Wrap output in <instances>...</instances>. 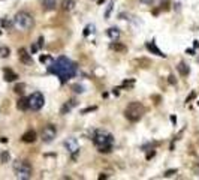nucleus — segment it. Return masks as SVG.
I'll return each instance as SVG.
<instances>
[{
  "label": "nucleus",
  "mask_w": 199,
  "mask_h": 180,
  "mask_svg": "<svg viewBox=\"0 0 199 180\" xmlns=\"http://www.w3.org/2000/svg\"><path fill=\"white\" fill-rule=\"evenodd\" d=\"M40 62L42 63H47V62H53V59L50 56H40Z\"/></svg>",
  "instance_id": "25"
},
{
  "label": "nucleus",
  "mask_w": 199,
  "mask_h": 180,
  "mask_svg": "<svg viewBox=\"0 0 199 180\" xmlns=\"http://www.w3.org/2000/svg\"><path fill=\"white\" fill-rule=\"evenodd\" d=\"M169 83H171V84H175V83H177V80H174V77L171 75V77H169Z\"/></svg>",
  "instance_id": "30"
},
{
  "label": "nucleus",
  "mask_w": 199,
  "mask_h": 180,
  "mask_svg": "<svg viewBox=\"0 0 199 180\" xmlns=\"http://www.w3.org/2000/svg\"><path fill=\"white\" fill-rule=\"evenodd\" d=\"M177 69H178L180 75H183V77H187V75H189V72H190V68H189L184 62H180V63H178V66H177Z\"/></svg>",
  "instance_id": "14"
},
{
  "label": "nucleus",
  "mask_w": 199,
  "mask_h": 180,
  "mask_svg": "<svg viewBox=\"0 0 199 180\" xmlns=\"http://www.w3.org/2000/svg\"><path fill=\"white\" fill-rule=\"evenodd\" d=\"M27 99H29V108L33 111H39L43 107V104H45V98H43V95L40 92H33Z\"/></svg>",
  "instance_id": "6"
},
{
  "label": "nucleus",
  "mask_w": 199,
  "mask_h": 180,
  "mask_svg": "<svg viewBox=\"0 0 199 180\" xmlns=\"http://www.w3.org/2000/svg\"><path fill=\"white\" fill-rule=\"evenodd\" d=\"M154 0H141V3H145V5H151Z\"/></svg>",
  "instance_id": "28"
},
{
  "label": "nucleus",
  "mask_w": 199,
  "mask_h": 180,
  "mask_svg": "<svg viewBox=\"0 0 199 180\" xmlns=\"http://www.w3.org/2000/svg\"><path fill=\"white\" fill-rule=\"evenodd\" d=\"M14 24H15L17 29L27 32V30H30V29L35 26V20H33V17H32L29 12L19 11V12H17V15L14 17Z\"/></svg>",
  "instance_id": "3"
},
{
  "label": "nucleus",
  "mask_w": 199,
  "mask_h": 180,
  "mask_svg": "<svg viewBox=\"0 0 199 180\" xmlns=\"http://www.w3.org/2000/svg\"><path fill=\"white\" fill-rule=\"evenodd\" d=\"M36 138H37V135H36V131H33V129L26 131L23 134V137H21V140H23L24 143H35Z\"/></svg>",
  "instance_id": "10"
},
{
  "label": "nucleus",
  "mask_w": 199,
  "mask_h": 180,
  "mask_svg": "<svg viewBox=\"0 0 199 180\" xmlns=\"http://www.w3.org/2000/svg\"><path fill=\"white\" fill-rule=\"evenodd\" d=\"M147 50H148L150 53H153V54L159 56V57H166V54H163V53L156 47V42H154V41H151V42H148V44H147Z\"/></svg>",
  "instance_id": "12"
},
{
  "label": "nucleus",
  "mask_w": 199,
  "mask_h": 180,
  "mask_svg": "<svg viewBox=\"0 0 199 180\" xmlns=\"http://www.w3.org/2000/svg\"><path fill=\"white\" fill-rule=\"evenodd\" d=\"M106 177H108L106 174H100V176H99V179H106Z\"/></svg>",
  "instance_id": "32"
},
{
  "label": "nucleus",
  "mask_w": 199,
  "mask_h": 180,
  "mask_svg": "<svg viewBox=\"0 0 199 180\" xmlns=\"http://www.w3.org/2000/svg\"><path fill=\"white\" fill-rule=\"evenodd\" d=\"M64 146H66V149H68L69 153H72V158L75 159L76 155L79 153V146H78L76 138H68V140L64 141Z\"/></svg>",
  "instance_id": "8"
},
{
  "label": "nucleus",
  "mask_w": 199,
  "mask_h": 180,
  "mask_svg": "<svg viewBox=\"0 0 199 180\" xmlns=\"http://www.w3.org/2000/svg\"><path fill=\"white\" fill-rule=\"evenodd\" d=\"M56 6H57L56 0H43L42 2V8L45 11H53V9H56Z\"/></svg>",
  "instance_id": "17"
},
{
  "label": "nucleus",
  "mask_w": 199,
  "mask_h": 180,
  "mask_svg": "<svg viewBox=\"0 0 199 180\" xmlns=\"http://www.w3.org/2000/svg\"><path fill=\"white\" fill-rule=\"evenodd\" d=\"M111 48H112L114 51H117V53H126V51H127V47H126V45H123L121 42H117V41H114V42L111 44Z\"/></svg>",
  "instance_id": "16"
},
{
  "label": "nucleus",
  "mask_w": 199,
  "mask_h": 180,
  "mask_svg": "<svg viewBox=\"0 0 199 180\" xmlns=\"http://www.w3.org/2000/svg\"><path fill=\"white\" fill-rule=\"evenodd\" d=\"M193 98H195V92H193V93H192V95H190V96H189L187 99H186V102H190V101H192Z\"/></svg>",
  "instance_id": "29"
},
{
  "label": "nucleus",
  "mask_w": 199,
  "mask_h": 180,
  "mask_svg": "<svg viewBox=\"0 0 199 180\" xmlns=\"http://www.w3.org/2000/svg\"><path fill=\"white\" fill-rule=\"evenodd\" d=\"M145 114V107L141 102H130L126 110H124V116L127 120L130 122H138L142 119V116Z\"/></svg>",
  "instance_id": "4"
},
{
  "label": "nucleus",
  "mask_w": 199,
  "mask_h": 180,
  "mask_svg": "<svg viewBox=\"0 0 199 180\" xmlns=\"http://www.w3.org/2000/svg\"><path fill=\"white\" fill-rule=\"evenodd\" d=\"M37 48H39L37 45H33V47H32V53H36V51H37Z\"/></svg>",
  "instance_id": "31"
},
{
  "label": "nucleus",
  "mask_w": 199,
  "mask_h": 180,
  "mask_svg": "<svg viewBox=\"0 0 199 180\" xmlns=\"http://www.w3.org/2000/svg\"><path fill=\"white\" fill-rule=\"evenodd\" d=\"M9 159H11V156H9V153H8V152H3L2 155H0V161H2L3 164H6Z\"/></svg>",
  "instance_id": "22"
},
{
  "label": "nucleus",
  "mask_w": 199,
  "mask_h": 180,
  "mask_svg": "<svg viewBox=\"0 0 199 180\" xmlns=\"http://www.w3.org/2000/svg\"><path fill=\"white\" fill-rule=\"evenodd\" d=\"M14 173L17 179L27 180L32 177V165L27 161H15L14 162Z\"/></svg>",
  "instance_id": "5"
},
{
  "label": "nucleus",
  "mask_w": 199,
  "mask_h": 180,
  "mask_svg": "<svg viewBox=\"0 0 199 180\" xmlns=\"http://www.w3.org/2000/svg\"><path fill=\"white\" fill-rule=\"evenodd\" d=\"M9 48L8 47H2V48H0V57H3V59H6L8 56H9Z\"/></svg>",
  "instance_id": "21"
},
{
  "label": "nucleus",
  "mask_w": 199,
  "mask_h": 180,
  "mask_svg": "<svg viewBox=\"0 0 199 180\" xmlns=\"http://www.w3.org/2000/svg\"><path fill=\"white\" fill-rule=\"evenodd\" d=\"M24 89H26V84H24V83H19V84H17V86L14 87V92L18 93V95H21V93L24 92Z\"/></svg>",
  "instance_id": "20"
},
{
  "label": "nucleus",
  "mask_w": 199,
  "mask_h": 180,
  "mask_svg": "<svg viewBox=\"0 0 199 180\" xmlns=\"http://www.w3.org/2000/svg\"><path fill=\"white\" fill-rule=\"evenodd\" d=\"M76 99H69L68 102H64V105L61 107V110H60V114H68L69 111H72V108L74 107H76Z\"/></svg>",
  "instance_id": "11"
},
{
  "label": "nucleus",
  "mask_w": 199,
  "mask_h": 180,
  "mask_svg": "<svg viewBox=\"0 0 199 180\" xmlns=\"http://www.w3.org/2000/svg\"><path fill=\"white\" fill-rule=\"evenodd\" d=\"M17 108L21 110V111L29 110V99L27 98H19V101L17 102Z\"/></svg>",
  "instance_id": "18"
},
{
  "label": "nucleus",
  "mask_w": 199,
  "mask_h": 180,
  "mask_svg": "<svg viewBox=\"0 0 199 180\" xmlns=\"http://www.w3.org/2000/svg\"><path fill=\"white\" fill-rule=\"evenodd\" d=\"M60 6H61V9L64 12H69V11H72L75 8V2H74V0H63Z\"/></svg>",
  "instance_id": "15"
},
{
  "label": "nucleus",
  "mask_w": 199,
  "mask_h": 180,
  "mask_svg": "<svg viewBox=\"0 0 199 180\" xmlns=\"http://www.w3.org/2000/svg\"><path fill=\"white\" fill-rule=\"evenodd\" d=\"M3 74H5V81H8V83H12V81H15V80L18 78V75H17L12 69H9V68H5V69H3Z\"/></svg>",
  "instance_id": "13"
},
{
  "label": "nucleus",
  "mask_w": 199,
  "mask_h": 180,
  "mask_svg": "<svg viewBox=\"0 0 199 180\" xmlns=\"http://www.w3.org/2000/svg\"><path fill=\"white\" fill-rule=\"evenodd\" d=\"M175 173H177V170H169V171H166L163 176H165V177H171V176H172V174H175Z\"/></svg>",
  "instance_id": "26"
},
{
  "label": "nucleus",
  "mask_w": 199,
  "mask_h": 180,
  "mask_svg": "<svg viewBox=\"0 0 199 180\" xmlns=\"http://www.w3.org/2000/svg\"><path fill=\"white\" fill-rule=\"evenodd\" d=\"M106 35H108L109 38H111L112 41H117V39L120 38V30H118L117 27H111V29H108Z\"/></svg>",
  "instance_id": "19"
},
{
  "label": "nucleus",
  "mask_w": 199,
  "mask_h": 180,
  "mask_svg": "<svg viewBox=\"0 0 199 180\" xmlns=\"http://www.w3.org/2000/svg\"><path fill=\"white\" fill-rule=\"evenodd\" d=\"M50 72L57 75L61 83H66L76 74V65L72 60H69L68 57L61 56L50 65Z\"/></svg>",
  "instance_id": "1"
},
{
  "label": "nucleus",
  "mask_w": 199,
  "mask_h": 180,
  "mask_svg": "<svg viewBox=\"0 0 199 180\" xmlns=\"http://www.w3.org/2000/svg\"><path fill=\"white\" fill-rule=\"evenodd\" d=\"M72 89L75 90L76 93H82V92H84V87H82V86H79V84H75V86H74Z\"/></svg>",
  "instance_id": "24"
},
{
  "label": "nucleus",
  "mask_w": 199,
  "mask_h": 180,
  "mask_svg": "<svg viewBox=\"0 0 199 180\" xmlns=\"http://www.w3.org/2000/svg\"><path fill=\"white\" fill-rule=\"evenodd\" d=\"M57 135V128L54 125H47L45 128L42 129V134H40V138L43 143H51Z\"/></svg>",
  "instance_id": "7"
},
{
  "label": "nucleus",
  "mask_w": 199,
  "mask_h": 180,
  "mask_svg": "<svg viewBox=\"0 0 199 180\" xmlns=\"http://www.w3.org/2000/svg\"><path fill=\"white\" fill-rule=\"evenodd\" d=\"M18 57H19L21 62H23L24 65H27V66H32V65H33L32 54H29L26 48H19V50H18Z\"/></svg>",
  "instance_id": "9"
},
{
  "label": "nucleus",
  "mask_w": 199,
  "mask_h": 180,
  "mask_svg": "<svg viewBox=\"0 0 199 180\" xmlns=\"http://www.w3.org/2000/svg\"><path fill=\"white\" fill-rule=\"evenodd\" d=\"M93 143L99 149L100 153H109L112 150V146H114V137L108 131L97 129L93 134Z\"/></svg>",
  "instance_id": "2"
},
{
  "label": "nucleus",
  "mask_w": 199,
  "mask_h": 180,
  "mask_svg": "<svg viewBox=\"0 0 199 180\" xmlns=\"http://www.w3.org/2000/svg\"><path fill=\"white\" fill-rule=\"evenodd\" d=\"M112 6H114V3H112V2H109V5H108V8H106V12H105V17H106V18H109V15H111Z\"/></svg>",
  "instance_id": "23"
},
{
  "label": "nucleus",
  "mask_w": 199,
  "mask_h": 180,
  "mask_svg": "<svg viewBox=\"0 0 199 180\" xmlns=\"http://www.w3.org/2000/svg\"><path fill=\"white\" fill-rule=\"evenodd\" d=\"M94 110H96V107H88V108L82 110V112H88V111H94Z\"/></svg>",
  "instance_id": "27"
}]
</instances>
